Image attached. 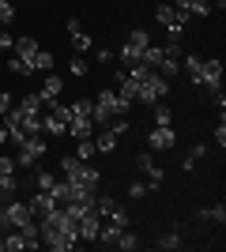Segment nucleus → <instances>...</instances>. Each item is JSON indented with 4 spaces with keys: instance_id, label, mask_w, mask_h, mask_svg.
I'll return each instance as SVG.
<instances>
[{
    "instance_id": "obj_1",
    "label": "nucleus",
    "mask_w": 226,
    "mask_h": 252,
    "mask_svg": "<svg viewBox=\"0 0 226 252\" xmlns=\"http://www.w3.org/2000/svg\"><path fill=\"white\" fill-rule=\"evenodd\" d=\"M61 173H65L68 185L87 189V192H98V181H102V173H98L91 162H79L75 155H65V158H61Z\"/></svg>"
},
{
    "instance_id": "obj_2",
    "label": "nucleus",
    "mask_w": 226,
    "mask_h": 252,
    "mask_svg": "<svg viewBox=\"0 0 226 252\" xmlns=\"http://www.w3.org/2000/svg\"><path fill=\"white\" fill-rule=\"evenodd\" d=\"M155 19H159L162 31L170 34V42H181V34H185V27H189V19H185L173 4H159V8H155Z\"/></svg>"
},
{
    "instance_id": "obj_3",
    "label": "nucleus",
    "mask_w": 226,
    "mask_h": 252,
    "mask_svg": "<svg viewBox=\"0 0 226 252\" xmlns=\"http://www.w3.org/2000/svg\"><path fill=\"white\" fill-rule=\"evenodd\" d=\"M151 45V34L147 31H140V27H132L129 31V38H125V45H121V61H125V68L129 64H140V53Z\"/></svg>"
},
{
    "instance_id": "obj_4",
    "label": "nucleus",
    "mask_w": 226,
    "mask_h": 252,
    "mask_svg": "<svg viewBox=\"0 0 226 252\" xmlns=\"http://www.w3.org/2000/svg\"><path fill=\"white\" fill-rule=\"evenodd\" d=\"M49 151V143H45V132H38V136H27L19 143V155H15V166H34L38 158Z\"/></svg>"
},
{
    "instance_id": "obj_5",
    "label": "nucleus",
    "mask_w": 226,
    "mask_h": 252,
    "mask_svg": "<svg viewBox=\"0 0 226 252\" xmlns=\"http://www.w3.org/2000/svg\"><path fill=\"white\" fill-rule=\"evenodd\" d=\"M0 215H4V226H23V222H31L34 215H31V207L23 200H4V207H0Z\"/></svg>"
},
{
    "instance_id": "obj_6",
    "label": "nucleus",
    "mask_w": 226,
    "mask_h": 252,
    "mask_svg": "<svg viewBox=\"0 0 226 252\" xmlns=\"http://www.w3.org/2000/svg\"><path fill=\"white\" fill-rule=\"evenodd\" d=\"M200 87L223 91V61H204V68H200Z\"/></svg>"
},
{
    "instance_id": "obj_7",
    "label": "nucleus",
    "mask_w": 226,
    "mask_h": 252,
    "mask_svg": "<svg viewBox=\"0 0 226 252\" xmlns=\"http://www.w3.org/2000/svg\"><path fill=\"white\" fill-rule=\"evenodd\" d=\"M136 169H140L143 177H147V189H159L162 181H166L162 166H155V158H151V155H140V158H136Z\"/></svg>"
},
{
    "instance_id": "obj_8",
    "label": "nucleus",
    "mask_w": 226,
    "mask_h": 252,
    "mask_svg": "<svg viewBox=\"0 0 226 252\" xmlns=\"http://www.w3.org/2000/svg\"><path fill=\"white\" fill-rule=\"evenodd\" d=\"M27 207H31L34 219H45V215H53V211H57V200L49 196V192H38V189H34V196L27 200Z\"/></svg>"
},
{
    "instance_id": "obj_9",
    "label": "nucleus",
    "mask_w": 226,
    "mask_h": 252,
    "mask_svg": "<svg viewBox=\"0 0 226 252\" xmlns=\"http://www.w3.org/2000/svg\"><path fill=\"white\" fill-rule=\"evenodd\" d=\"M173 8L181 11L185 19H207V15H211V4H207V0H173Z\"/></svg>"
},
{
    "instance_id": "obj_10",
    "label": "nucleus",
    "mask_w": 226,
    "mask_h": 252,
    "mask_svg": "<svg viewBox=\"0 0 226 252\" xmlns=\"http://www.w3.org/2000/svg\"><path fill=\"white\" fill-rule=\"evenodd\" d=\"M15 169H19V166H15V158H8V155L0 158V192H4V196H11V192L19 189V181H15Z\"/></svg>"
},
{
    "instance_id": "obj_11",
    "label": "nucleus",
    "mask_w": 226,
    "mask_h": 252,
    "mask_svg": "<svg viewBox=\"0 0 226 252\" xmlns=\"http://www.w3.org/2000/svg\"><path fill=\"white\" fill-rule=\"evenodd\" d=\"M147 143H151V151H170L173 143H177V136H173V125H170V128L155 125V128H151V136H147Z\"/></svg>"
},
{
    "instance_id": "obj_12",
    "label": "nucleus",
    "mask_w": 226,
    "mask_h": 252,
    "mask_svg": "<svg viewBox=\"0 0 226 252\" xmlns=\"http://www.w3.org/2000/svg\"><path fill=\"white\" fill-rule=\"evenodd\" d=\"M98 230H102V215L87 211L83 219H79V241H98Z\"/></svg>"
},
{
    "instance_id": "obj_13",
    "label": "nucleus",
    "mask_w": 226,
    "mask_h": 252,
    "mask_svg": "<svg viewBox=\"0 0 226 252\" xmlns=\"http://www.w3.org/2000/svg\"><path fill=\"white\" fill-rule=\"evenodd\" d=\"M42 132H45V136H65L68 121L61 113H53V109H45V113H42Z\"/></svg>"
},
{
    "instance_id": "obj_14",
    "label": "nucleus",
    "mask_w": 226,
    "mask_h": 252,
    "mask_svg": "<svg viewBox=\"0 0 226 252\" xmlns=\"http://www.w3.org/2000/svg\"><path fill=\"white\" fill-rule=\"evenodd\" d=\"M68 38H72V45H75V53H87L91 49V34L83 31V27H79V19H68Z\"/></svg>"
},
{
    "instance_id": "obj_15",
    "label": "nucleus",
    "mask_w": 226,
    "mask_h": 252,
    "mask_svg": "<svg viewBox=\"0 0 226 252\" xmlns=\"http://www.w3.org/2000/svg\"><path fill=\"white\" fill-rule=\"evenodd\" d=\"M61 91H65V79H61V75H45V83H42V91H38V94H42V102H57V98H61Z\"/></svg>"
},
{
    "instance_id": "obj_16",
    "label": "nucleus",
    "mask_w": 226,
    "mask_h": 252,
    "mask_svg": "<svg viewBox=\"0 0 226 252\" xmlns=\"http://www.w3.org/2000/svg\"><path fill=\"white\" fill-rule=\"evenodd\" d=\"M68 132H72V139H91L95 136V121H91V117H72V121H68Z\"/></svg>"
},
{
    "instance_id": "obj_17",
    "label": "nucleus",
    "mask_w": 226,
    "mask_h": 252,
    "mask_svg": "<svg viewBox=\"0 0 226 252\" xmlns=\"http://www.w3.org/2000/svg\"><path fill=\"white\" fill-rule=\"evenodd\" d=\"M11 49H15V57H23V61H34V53H38V42H34L31 34H27V38H15V42H11ZM34 68V64H31Z\"/></svg>"
},
{
    "instance_id": "obj_18",
    "label": "nucleus",
    "mask_w": 226,
    "mask_h": 252,
    "mask_svg": "<svg viewBox=\"0 0 226 252\" xmlns=\"http://www.w3.org/2000/svg\"><path fill=\"white\" fill-rule=\"evenodd\" d=\"M19 109H23V113H31V117H42V113H45V102H42V94L34 91V94H27V98L19 102Z\"/></svg>"
},
{
    "instance_id": "obj_19",
    "label": "nucleus",
    "mask_w": 226,
    "mask_h": 252,
    "mask_svg": "<svg viewBox=\"0 0 226 252\" xmlns=\"http://www.w3.org/2000/svg\"><path fill=\"white\" fill-rule=\"evenodd\" d=\"M23 249H27V237H23V230L11 226V230L4 233V252H23Z\"/></svg>"
},
{
    "instance_id": "obj_20",
    "label": "nucleus",
    "mask_w": 226,
    "mask_h": 252,
    "mask_svg": "<svg viewBox=\"0 0 226 252\" xmlns=\"http://www.w3.org/2000/svg\"><path fill=\"white\" fill-rule=\"evenodd\" d=\"M8 72L19 75V79H31L34 68H31V61H23V57H11V61H8Z\"/></svg>"
},
{
    "instance_id": "obj_21",
    "label": "nucleus",
    "mask_w": 226,
    "mask_h": 252,
    "mask_svg": "<svg viewBox=\"0 0 226 252\" xmlns=\"http://www.w3.org/2000/svg\"><path fill=\"white\" fill-rule=\"evenodd\" d=\"M95 155H98L95 139H75V158H79V162H91Z\"/></svg>"
},
{
    "instance_id": "obj_22",
    "label": "nucleus",
    "mask_w": 226,
    "mask_h": 252,
    "mask_svg": "<svg viewBox=\"0 0 226 252\" xmlns=\"http://www.w3.org/2000/svg\"><path fill=\"white\" fill-rule=\"evenodd\" d=\"M31 64H34V72H53V53H49V49H38Z\"/></svg>"
},
{
    "instance_id": "obj_23",
    "label": "nucleus",
    "mask_w": 226,
    "mask_h": 252,
    "mask_svg": "<svg viewBox=\"0 0 226 252\" xmlns=\"http://www.w3.org/2000/svg\"><path fill=\"white\" fill-rule=\"evenodd\" d=\"M106 219H109V226H117V230H129V207H121V203H117V207L109 211Z\"/></svg>"
},
{
    "instance_id": "obj_24",
    "label": "nucleus",
    "mask_w": 226,
    "mask_h": 252,
    "mask_svg": "<svg viewBox=\"0 0 226 252\" xmlns=\"http://www.w3.org/2000/svg\"><path fill=\"white\" fill-rule=\"evenodd\" d=\"M181 68H185V72H189V79H193V83L196 87H200V68H204V61H200V57H181Z\"/></svg>"
},
{
    "instance_id": "obj_25",
    "label": "nucleus",
    "mask_w": 226,
    "mask_h": 252,
    "mask_svg": "<svg viewBox=\"0 0 226 252\" xmlns=\"http://www.w3.org/2000/svg\"><path fill=\"white\" fill-rule=\"evenodd\" d=\"M95 147H98V155H109V151L117 147V136L106 128V132H98V143H95Z\"/></svg>"
},
{
    "instance_id": "obj_26",
    "label": "nucleus",
    "mask_w": 226,
    "mask_h": 252,
    "mask_svg": "<svg viewBox=\"0 0 226 252\" xmlns=\"http://www.w3.org/2000/svg\"><path fill=\"white\" fill-rule=\"evenodd\" d=\"M159 249H162V252H173V249H181V233H177V230L162 233V237H159Z\"/></svg>"
},
{
    "instance_id": "obj_27",
    "label": "nucleus",
    "mask_w": 226,
    "mask_h": 252,
    "mask_svg": "<svg viewBox=\"0 0 226 252\" xmlns=\"http://www.w3.org/2000/svg\"><path fill=\"white\" fill-rule=\"evenodd\" d=\"M117 249H125V252H136L140 249V237L132 230H121V237H117Z\"/></svg>"
},
{
    "instance_id": "obj_28",
    "label": "nucleus",
    "mask_w": 226,
    "mask_h": 252,
    "mask_svg": "<svg viewBox=\"0 0 226 252\" xmlns=\"http://www.w3.org/2000/svg\"><path fill=\"white\" fill-rule=\"evenodd\" d=\"M155 125H162V128H170V125H173V113H170V105L155 102Z\"/></svg>"
},
{
    "instance_id": "obj_29",
    "label": "nucleus",
    "mask_w": 226,
    "mask_h": 252,
    "mask_svg": "<svg viewBox=\"0 0 226 252\" xmlns=\"http://www.w3.org/2000/svg\"><path fill=\"white\" fill-rule=\"evenodd\" d=\"M53 185H57V177H53V173H45V169L38 173V181H34V189H38V192H49V196H53Z\"/></svg>"
},
{
    "instance_id": "obj_30",
    "label": "nucleus",
    "mask_w": 226,
    "mask_h": 252,
    "mask_svg": "<svg viewBox=\"0 0 226 252\" xmlns=\"http://www.w3.org/2000/svg\"><path fill=\"white\" fill-rule=\"evenodd\" d=\"M95 113V102L91 98H79V102H72V117H91Z\"/></svg>"
},
{
    "instance_id": "obj_31",
    "label": "nucleus",
    "mask_w": 226,
    "mask_h": 252,
    "mask_svg": "<svg viewBox=\"0 0 226 252\" xmlns=\"http://www.w3.org/2000/svg\"><path fill=\"white\" fill-rule=\"evenodd\" d=\"M113 207H117V200H113V196H95V211L102 215V219H106Z\"/></svg>"
},
{
    "instance_id": "obj_32",
    "label": "nucleus",
    "mask_w": 226,
    "mask_h": 252,
    "mask_svg": "<svg viewBox=\"0 0 226 252\" xmlns=\"http://www.w3.org/2000/svg\"><path fill=\"white\" fill-rule=\"evenodd\" d=\"M106 128L113 132V136H125V132H129V117H109Z\"/></svg>"
},
{
    "instance_id": "obj_33",
    "label": "nucleus",
    "mask_w": 226,
    "mask_h": 252,
    "mask_svg": "<svg viewBox=\"0 0 226 252\" xmlns=\"http://www.w3.org/2000/svg\"><path fill=\"white\" fill-rule=\"evenodd\" d=\"M15 23V8H11V0H0V27H11Z\"/></svg>"
},
{
    "instance_id": "obj_34",
    "label": "nucleus",
    "mask_w": 226,
    "mask_h": 252,
    "mask_svg": "<svg viewBox=\"0 0 226 252\" xmlns=\"http://www.w3.org/2000/svg\"><path fill=\"white\" fill-rule=\"evenodd\" d=\"M204 219H211V222L223 226V222H226V207H223V203H219V207H204Z\"/></svg>"
},
{
    "instance_id": "obj_35",
    "label": "nucleus",
    "mask_w": 226,
    "mask_h": 252,
    "mask_svg": "<svg viewBox=\"0 0 226 252\" xmlns=\"http://www.w3.org/2000/svg\"><path fill=\"white\" fill-rule=\"evenodd\" d=\"M147 181H132V185H129V196H132V200H143V196H147Z\"/></svg>"
},
{
    "instance_id": "obj_36",
    "label": "nucleus",
    "mask_w": 226,
    "mask_h": 252,
    "mask_svg": "<svg viewBox=\"0 0 226 252\" xmlns=\"http://www.w3.org/2000/svg\"><path fill=\"white\" fill-rule=\"evenodd\" d=\"M68 72H72V75H87V61H83V53L68 61Z\"/></svg>"
},
{
    "instance_id": "obj_37",
    "label": "nucleus",
    "mask_w": 226,
    "mask_h": 252,
    "mask_svg": "<svg viewBox=\"0 0 226 252\" xmlns=\"http://www.w3.org/2000/svg\"><path fill=\"white\" fill-rule=\"evenodd\" d=\"M215 139H219V151L226 147V121H223V113H219V128H215Z\"/></svg>"
},
{
    "instance_id": "obj_38",
    "label": "nucleus",
    "mask_w": 226,
    "mask_h": 252,
    "mask_svg": "<svg viewBox=\"0 0 226 252\" xmlns=\"http://www.w3.org/2000/svg\"><path fill=\"white\" fill-rule=\"evenodd\" d=\"M11 105H15V98H11V94H8V91H0V117L8 113Z\"/></svg>"
},
{
    "instance_id": "obj_39",
    "label": "nucleus",
    "mask_w": 226,
    "mask_h": 252,
    "mask_svg": "<svg viewBox=\"0 0 226 252\" xmlns=\"http://www.w3.org/2000/svg\"><path fill=\"white\" fill-rule=\"evenodd\" d=\"M11 42H15V38H11L8 31H0V49H11Z\"/></svg>"
},
{
    "instance_id": "obj_40",
    "label": "nucleus",
    "mask_w": 226,
    "mask_h": 252,
    "mask_svg": "<svg viewBox=\"0 0 226 252\" xmlns=\"http://www.w3.org/2000/svg\"><path fill=\"white\" fill-rule=\"evenodd\" d=\"M204 155H207V147H200V143H196V147L189 151V158H196V162H200V158H204Z\"/></svg>"
},
{
    "instance_id": "obj_41",
    "label": "nucleus",
    "mask_w": 226,
    "mask_h": 252,
    "mask_svg": "<svg viewBox=\"0 0 226 252\" xmlns=\"http://www.w3.org/2000/svg\"><path fill=\"white\" fill-rule=\"evenodd\" d=\"M4 143H11V136H8V128L0 125V147H4Z\"/></svg>"
},
{
    "instance_id": "obj_42",
    "label": "nucleus",
    "mask_w": 226,
    "mask_h": 252,
    "mask_svg": "<svg viewBox=\"0 0 226 252\" xmlns=\"http://www.w3.org/2000/svg\"><path fill=\"white\" fill-rule=\"evenodd\" d=\"M0 252H4V230H0Z\"/></svg>"
},
{
    "instance_id": "obj_43",
    "label": "nucleus",
    "mask_w": 226,
    "mask_h": 252,
    "mask_svg": "<svg viewBox=\"0 0 226 252\" xmlns=\"http://www.w3.org/2000/svg\"><path fill=\"white\" fill-rule=\"evenodd\" d=\"M4 200H8V196H4V192H0V207H4Z\"/></svg>"
},
{
    "instance_id": "obj_44",
    "label": "nucleus",
    "mask_w": 226,
    "mask_h": 252,
    "mask_svg": "<svg viewBox=\"0 0 226 252\" xmlns=\"http://www.w3.org/2000/svg\"><path fill=\"white\" fill-rule=\"evenodd\" d=\"M0 230H8V226H4V215H0Z\"/></svg>"
}]
</instances>
